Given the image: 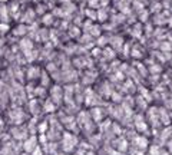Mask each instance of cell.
Masks as SVG:
<instances>
[{
  "instance_id": "52a82bcc",
  "label": "cell",
  "mask_w": 172,
  "mask_h": 155,
  "mask_svg": "<svg viewBox=\"0 0 172 155\" xmlns=\"http://www.w3.org/2000/svg\"><path fill=\"white\" fill-rule=\"evenodd\" d=\"M35 2H38V3H40V2H42V0H35Z\"/></svg>"
},
{
  "instance_id": "6da1fadb",
  "label": "cell",
  "mask_w": 172,
  "mask_h": 155,
  "mask_svg": "<svg viewBox=\"0 0 172 155\" xmlns=\"http://www.w3.org/2000/svg\"><path fill=\"white\" fill-rule=\"evenodd\" d=\"M76 147H78V138H76L73 134L68 132L62 137V150H63L64 152H68V154L75 152Z\"/></svg>"
},
{
  "instance_id": "277c9868",
  "label": "cell",
  "mask_w": 172,
  "mask_h": 155,
  "mask_svg": "<svg viewBox=\"0 0 172 155\" xmlns=\"http://www.w3.org/2000/svg\"><path fill=\"white\" fill-rule=\"evenodd\" d=\"M9 15H10V10L5 5L0 6V20L3 23H7L9 22Z\"/></svg>"
},
{
  "instance_id": "5b68a950",
  "label": "cell",
  "mask_w": 172,
  "mask_h": 155,
  "mask_svg": "<svg viewBox=\"0 0 172 155\" xmlns=\"http://www.w3.org/2000/svg\"><path fill=\"white\" fill-rule=\"evenodd\" d=\"M42 22H43V25H46V26L52 25V23H53V15H52V13H46V15H43Z\"/></svg>"
},
{
  "instance_id": "3957f363",
  "label": "cell",
  "mask_w": 172,
  "mask_h": 155,
  "mask_svg": "<svg viewBox=\"0 0 172 155\" xmlns=\"http://www.w3.org/2000/svg\"><path fill=\"white\" fill-rule=\"evenodd\" d=\"M38 148H39V145H38V139H36V137H29V138H26L25 144H23V150H25L26 154L32 155Z\"/></svg>"
},
{
  "instance_id": "8992f818",
  "label": "cell",
  "mask_w": 172,
  "mask_h": 155,
  "mask_svg": "<svg viewBox=\"0 0 172 155\" xmlns=\"http://www.w3.org/2000/svg\"><path fill=\"white\" fill-rule=\"evenodd\" d=\"M6 2H7V0H0V3H6Z\"/></svg>"
},
{
  "instance_id": "7a4b0ae2",
  "label": "cell",
  "mask_w": 172,
  "mask_h": 155,
  "mask_svg": "<svg viewBox=\"0 0 172 155\" xmlns=\"http://www.w3.org/2000/svg\"><path fill=\"white\" fill-rule=\"evenodd\" d=\"M132 147H134L136 151L145 152V151L149 148V142H148V139H146L144 135H135L134 139H132Z\"/></svg>"
}]
</instances>
